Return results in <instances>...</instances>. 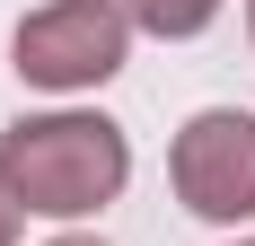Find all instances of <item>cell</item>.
<instances>
[{
    "mask_svg": "<svg viewBox=\"0 0 255 246\" xmlns=\"http://www.w3.org/2000/svg\"><path fill=\"white\" fill-rule=\"evenodd\" d=\"M176 185L203 220L255 211V115H203L176 141Z\"/></svg>",
    "mask_w": 255,
    "mask_h": 246,
    "instance_id": "cell-3",
    "label": "cell"
},
{
    "mask_svg": "<svg viewBox=\"0 0 255 246\" xmlns=\"http://www.w3.org/2000/svg\"><path fill=\"white\" fill-rule=\"evenodd\" d=\"M132 9H141V18H150L158 35H194V26H203L211 9H220V0H132Z\"/></svg>",
    "mask_w": 255,
    "mask_h": 246,
    "instance_id": "cell-4",
    "label": "cell"
},
{
    "mask_svg": "<svg viewBox=\"0 0 255 246\" xmlns=\"http://www.w3.org/2000/svg\"><path fill=\"white\" fill-rule=\"evenodd\" d=\"M9 185L26 211H88L124 185V132L97 115H53L9 132Z\"/></svg>",
    "mask_w": 255,
    "mask_h": 246,
    "instance_id": "cell-1",
    "label": "cell"
},
{
    "mask_svg": "<svg viewBox=\"0 0 255 246\" xmlns=\"http://www.w3.org/2000/svg\"><path fill=\"white\" fill-rule=\"evenodd\" d=\"M124 62V18L106 0H53L44 18L18 26V71L44 79V88H79V79H106Z\"/></svg>",
    "mask_w": 255,
    "mask_h": 246,
    "instance_id": "cell-2",
    "label": "cell"
},
{
    "mask_svg": "<svg viewBox=\"0 0 255 246\" xmlns=\"http://www.w3.org/2000/svg\"><path fill=\"white\" fill-rule=\"evenodd\" d=\"M0 246H9V202H0Z\"/></svg>",
    "mask_w": 255,
    "mask_h": 246,
    "instance_id": "cell-5",
    "label": "cell"
}]
</instances>
